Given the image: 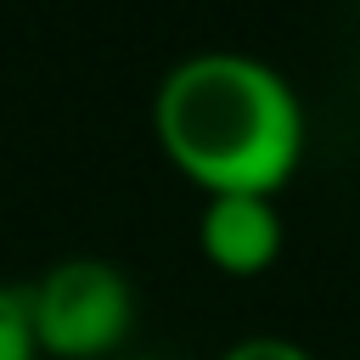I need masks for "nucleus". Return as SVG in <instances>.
I'll list each match as a JSON object with an SVG mask.
<instances>
[{
  "mask_svg": "<svg viewBox=\"0 0 360 360\" xmlns=\"http://www.w3.org/2000/svg\"><path fill=\"white\" fill-rule=\"evenodd\" d=\"M152 135L202 197H276L304 163L309 118L304 96L270 56L242 45H197L163 68L152 90Z\"/></svg>",
  "mask_w": 360,
  "mask_h": 360,
  "instance_id": "obj_1",
  "label": "nucleus"
},
{
  "mask_svg": "<svg viewBox=\"0 0 360 360\" xmlns=\"http://www.w3.org/2000/svg\"><path fill=\"white\" fill-rule=\"evenodd\" d=\"M219 360H321V354L304 349L298 338H281V332H248V338L225 343Z\"/></svg>",
  "mask_w": 360,
  "mask_h": 360,
  "instance_id": "obj_5",
  "label": "nucleus"
},
{
  "mask_svg": "<svg viewBox=\"0 0 360 360\" xmlns=\"http://www.w3.org/2000/svg\"><path fill=\"white\" fill-rule=\"evenodd\" d=\"M197 242H202V259L214 270H225V276H259L281 253V208L264 191H219V197H202Z\"/></svg>",
  "mask_w": 360,
  "mask_h": 360,
  "instance_id": "obj_3",
  "label": "nucleus"
},
{
  "mask_svg": "<svg viewBox=\"0 0 360 360\" xmlns=\"http://www.w3.org/2000/svg\"><path fill=\"white\" fill-rule=\"evenodd\" d=\"M0 360H39L22 281H6V276H0Z\"/></svg>",
  "mask_w": 360,
  "mask_h": 360,
  "instance_id": "obj_4",
  "label": "nucleus"
},
{
  "mask_svg": "<svg viewBox=\"0 0 360 360\" xmlns=\"http://www.w3.org/2000/svg\"><path fill=\"white\" fill-rule=\"evenodd\" d=\"M28 321L39 354L56 360H96L118 349L135 326V281L118 259L101 253H62L34 281H22Z\"/></svg>",
  "mask_w": 360,
  "mask_h": 360,
  "instance_id": "obj_2",
  "label": "nucleus"
}]
</instances>
